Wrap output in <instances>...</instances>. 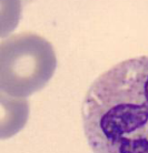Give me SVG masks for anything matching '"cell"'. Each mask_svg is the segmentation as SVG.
Here are the masks:
<instances>
[{"mask_svg":"<svg viewBox=\"0 0 148 153\" xmlns=\"http://www.w3.org/2000/svg\"><path fill=\"white\" fill-rule=\"evenodd\" d=\"M81 119L92 153H148V56L101 73L86 92Z\"/></svg>","mask_w":148,"mask_h":153,"instance_id":"cell-1","label":"cell"},{"mask_svg":"<svg viewBox=\"0 0 148 153\" xmlns=\"http://www.w3.org/2000/svg\"><path fill=\"white\" fill-rule=\"evenodd\" d=\"M57 69L53 45L34 32L2 40L0 47V87L2 94L25 99L41 90Z\"/></svg>","mask_w":148,"mask_h":153,"instance_id":"cell-2","label":"cell"}]
</instances>
